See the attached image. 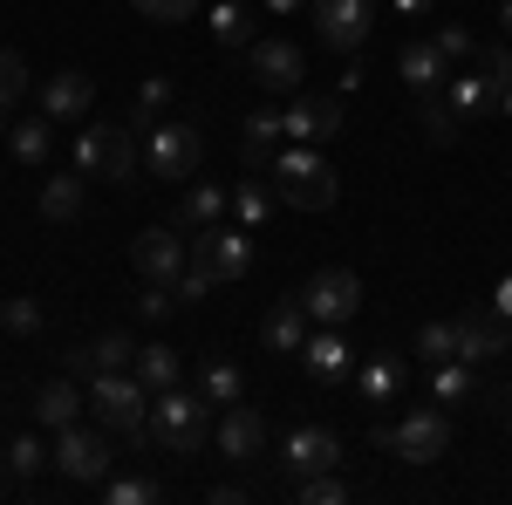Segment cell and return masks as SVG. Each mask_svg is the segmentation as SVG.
I'll return each mask as SVG.
<instances>
[{
	"instance_id": "obj_37",
	"label": "cell",
	"mask_w": 512,
	"mask_h": 505,
	"mask_svg": "<svg viewBox=\"0 0 512 505\" xmlns=\"http://www.w3.org/2000/svg\"><path fill=\"white\" fill-rule=\"evenodd\" d=\"M21 89H28V62H21L14 48H0V110H14Z\"/></svg>"
},
{
	"instance_id": "obj_48",
	"label": "cell",
	"mask_w": 512,
	"mask_h": 505,
	"mask_svg": "<svg viewBox=\"0 0 512 505\" xmlns=\"http://www.w3.org/2000/svg\"><path fill=\"white\" fill-rule=\"evenodd\" d=\"M294 7H301V0H267V14H294Z\"/></svg>"
},
{
	"instance_id": "obj_22",
	"label": "cell",
	"mask_w": 512,
	"mask_h": 505,
	"mask_svg": "<svg viewBox=\"0 0 512 505\" xmlns=\"http://www.w3.org/2000/svg\"><path fill=\"white\" fill-rule=\"evenodd\" d=\"M233 212V192L226 185H192V192L178 198V233H205V226H219Z\"/></svg>"
},
{
	"instance_id": "obj_33",
	"label": "cell",
	"mask_w": 512,
	"mask_h": 505,
	"mask_svg": "<svg viewBox=\"0 0 512 505\" xmlns=\"http://www.w3.org/2000/svg\"><path fill=\"white\" fill-rule=\"evenodd\" d=\"M410 349H417V355H424V362L437 369V362H451V355H458V328H451V321H424Z\"/></svg>"
},
{
	"instance_id": "obj_41",
	"label": "cell",
	"mask_w": 512,
	"mask_h": 505,
	"mask_svg": "<svg viewBox=\"0 0 512 505\" xmlns=\"http://www.w3.org/2000/svg\"><path fill=\"white\" fill-rule=\"evenodd\" d=\"M144 21H192L198 14V0H130Z\"/></svg>"
},
{
	"instance_id": "obj_11",
	"label": "cell",
	"mask_w": 512,
	"mask_h": 505,
	"mask_svg": "<svg viewBox=\"0 0 512 505\" xmlns=\"http://www.w3.org/2000/svg\"><path fill=\"white\" fill-rule=\"evenodd\" d=\"M280 123H287L294 144H328V137H342V96H308V89H294L287 110H280Z\"/></svg>"
},
{
	"instance_id": "obj_4",
	"label": "cell",
	"mask_w": 512,
	"mask_h": 505,
	"mask_svg": "<svg viewBox=\"0 0 512 505\" xmlns=\"http://www.w3.org/2000/svg\"><path fill=\"white\" fill-rule=\"evenodd\" d=\"M76 171L82 178H110V185H130L137 171V151H130V123H89L76 137Z\"/></svg>"
},
{
	"instance_id": "obj_50",
	"label": "cell",
	"mask_w": 512,
	"mask_h": 505,
	"mask_svg": "<svg viewBox=\"0 0 512 505\" xmlns=\"http://www.w3.org/2000/svg\"><path fill=\"white\" fill-rule=\"evenodd\" d=\"M0 130H7V110H0Z\"/></svg>"
},
{
	"instance_id": "obj_1",
	"label": "cell",
	"mask_w": 512,
	"mask_h": 505,
	"mask_svg": "<svg viewBox=\"0 0 512 505\" xmlns=\"http://www.w3.org/2000/svg\"><path fill=\"white\" fill-rule=\"evenodd\" d=\"M151 437H158L171 458H198L205 444H212V403H205V389H158L151 396Z\"/></svg>"
},
{
	"instance_id": "obj_21",
	"label": "cell",
	"mask_w": 512,
	"mask_h": 505,
	"mask_svg": "<svg viewBox=\"0 0 512 505\" xmlns=\"http://www.w3.org/2000/svg\"><path fill=\"white\" fill-rule=\"evenodd\" d=\"M89 103H96V82L82 76V69H62V76H48V89H41V110L55 123H76Z\"/></svg>"
},
{
	"instance_id": "obj_8",
	"label": "cell",
	"mask_w": 512,
	"mask_h": 505,
	"mask_svg": "<svg viewBox=\"0 0 512 505\" xmlns=\"http://www.w3.org/2000/svg\"><path fill=\"white\" fill-rule=\"evenodd\" d=\"M48 465L62 471L69 485H103V478H110V444H103L96 430H76V424H69L62 437H55Z\"/></svg>"
},
{
	"instance_id": "obj_30",
	"label": "cell",
	"mask_w": 512,
	"mask_h": 505,
	"mask_svg": "<svg viewBox=\"0 0 512 505\" xmlns=\"http://www.w3.org/2000/svg\"><path fill=\"white\" fill-rule=\"evenodd\" d=\"M76 178H82V171H55V178L41 185V219L62 226V219H76V212H82V185H76Z\"/></svg>"
},
{
	"instance_id": "obj_29",
	"label": "cell",
	"mask_w": 512,
	"mask_h": 505,
	"mask_svg": "<svg viewBox=\"0 0 512 505\" xmlns=\"http://www.w3.org/2000/svg\"><path fill=\"white\" fill-rule=\"evenodd\" d=\"M48 144H55V117H48V110H41V117H21V123H14V137H7V151L21 157V164H41Z\"/></svg>"
},
{
	"instance_id": "obj_38",
	"label": "cell",
	"mask_w": 512,
	"mask_h": 505,
	"mask_svg": "<svg viewBox=\"0 0 512 505\" xmlns=\"http://www.w3.org/2000/svg\"><path fill=\"white\" fill-rule=\"evenodd\" d=\"M41 465H48V451H41L35 437H14V444H7V471H14V478H35Z\"/></svg>"
},
{
	"instance_id": "obj_6",
	"label": "cell",
	"mask_w": 512,
	"mask_h": 505,
	"mask_svg": "<svg viewBox=\"0 0 512 505\" xmlns=\"http://www.w3.org/2000/svg\"><path fill=\"white\" fill-rule=\"evenodd\" d=\"M301 308L315 314V328H342L355 308H362V280L349 267H321L308 287H301Z\"/></svg>"
},
{
	"instance_id": "obj_3",
	"label": "cell",
	"mask_w": 512,
	"mask_h": 505,
	"mask_svg": "<svg viewBox=\"0 0 512 505\" xmlns=\"http://www.w3.org/2000/svg\"><path fill=\"white\" fill-rule=\"evenodd\" d=\"M274 185H280V198H287L294 212H328V205L342 198L335 164H328L321 151H308V144H287V151L274 157Z\"/></svg>"
},
{
	"instance_id": "obj_26",
	"label": "cell",
	"mask_w": 512,
	"mask_h": 505,
	"mask_svg": "<svg viewBox=\"0 0 512 505\" xmlns=\"http://www.w3.org/2000/svg\"><path fill=\"white\" fill-rule=\"evenodd\" d=\"M280 212V192L274 185H260V178H239V192H233V219L246 226V233H260L267 219Z\"/></svg>"
},
{
	"instance_id": "obj_28",
	"label": "cell",
	"mask_w": 512,
	"mask_h": 505,
	"mask_svg": "<svg viewBox=\"0 0 512 505\" xmlns=\"http://www.w3.org/2000/svg\"><path fill=\"white\" fill-rule=\"evenodd\" d=\"M76 410H82L76 383H41V389H35V417H41L48 430H69V424H76Z\"/></svg>"
},
{
	"instance_id": "obj_18",
	"label": "cell",
	"mask_w": 512,
	"mask_h": 505,
	"mask_svg": "<svg viewBox=\"0 0 512 505\" xmlns=\"http://www.w3.org/2000/svg\"><path fill=\"white\" fill-rule=\"evenodd\" d=\"M212 437H219V451H226L233 465H246V458L267 451V424H260V410H246V403H233V410L212 424Z\"/></svg>"
},
{
	"instance_id": "obj_44",
	"label": "cell",
	"mask_w": 512,
	"mask_h": 505,
	"mask_svg": "<svg viewBox=\"0 0 512 505\" xmlns=\"http://www.w3.org/2000/svg\"><path fill=\"white\" fill-rule=\"evenodd\" d=\"M212 287H219V280H212L205 267H185V273H178V301H185V308H192V301H205Z\"/></svg>"
},
{
	"instance_id": "obj_15",
	"label": "cell",
	"mask_w": 512,
	"mask_h": 505,
	"mask_svg": "<svg viewBox=\"0 0 512 505\" xmlns=\"http://www.w3.org/2000/svg\"><path fill=\"white\" fill-rule=\"evenodd\" d=\"M301 369H308V383H315V389L349 383V369H355L349 335H342V328H315V335L301 342Z\"/></svg>"
},
{
	"instance_id": "obj_10",
	"label": "cell",
	"mask_w": 512,
	"mask_h": 505,
	"mask_svg": "<svg viewBox=\"0 0 512 505\" xmlns=\"http://www.w3.org/2000/svg\"><path fill=\"white\" fill-rule=\"evenodd\" d=\"M246 76L260 82L267 96H294L301 76H308V62H301L294 41H253V48H246Z\"/></svg>"
},
{
	"instance_id": "obj_49",
	"label": "cell",
	"mask_w": 512,
	"mask_h": 505,
	"mask_svg": "<svg viewBox=\"0 0 512 505\" xmlns=\"http://www.w3.org/2000/svg\"><path fill=\"white\" fill-rule=\"evenodd\" d=\"M499 21H506V35H512V0H506V7H499Z\"/></svg>"
},
{
	"instance_id": "obj_47",
	"label": "cell",
	"mask_w": 512,
	"mask_h": 505,
	"mask_svg": "<svg viewBox=\"0 0 512 505\" xmlns=\"http://www.w3.org/2000/svg\"><path fill=\"white\" fill-rule=\"evenodd\" d=\"M396 14H431V0H396Z\"/></svg>"
},
{
	"instance_id": "obj_17",
	"label": "cell",
	"mask_w": 512,
	"mask_h": 505,
	"mask_svg": "<svg viewBox=\"0 0 512 505\" xmlns=\"http://www.w3.org/2000/svg\"><path fill=\"white\" fill-rule=\"evenodd\" d=\"M315 335V314L301 308V294H287V301H274L267 308V321H260V342L274 355H301V342Z\"/></svg>"
},
{
	"instance_id": "obj_45",
	"label": "cell",
	"mask_w": 512,
	"mask_h": 505,
	"mask_svg": "<svg viewBox=\"0 0 512 505\" xmlns=\"http://www.w3.org/2000/svg\"><path fill=\"white\" fill-rule=\"evenodd\" d=\"M171 308H178V287H158V280H151V294L137 301V314H144V321H164Z\"/></svg>"
},
{
	"instance_id": "obj_42",
	"label": "cell",
	"mask_w": 512,
	"mask_h": 505,
	"mask_svg": "<svg viewBox=\"0 0 512 505\" xmlns=\"http://www.w3.org/2000/svg\"><path fill=\"white\" fill-rule=\"evenodd\" d=\"M437 55H444V62H451V69H458V62H465V55H472V35H465V28H458V21H444V28H437Z\"/></svg>"
},
{
	"instance_id": "obj_9",
	"label": "cell",
	"mask_w": 512,
	"mask_h": 505,
	"mask_svg": "<svg viewBox=\"0 0 512 505\" xmlns=\"http://www.w3.org/2000/svg\"><path fill=\"white\" fill-rule=\"evenodd\" d=\"M198 157H205V144H198L192 123H151V171L164 185H185L198 171Z\"/></svg>"
},
{
	"instance_id": "obj_31",
	"label": "cell",
	"mask_w": 512,
	"mask_h": 505,
	"mask_svg": "<svg viewBox=\"0 0 512 505\" xmlns=\"http://www.w3.org/2000/svg\"><path fill=\"white\" fill-rule=\"evenodd\" d=\"M137 383L151 389V396H158V389H171V383H178V349L144 342V349H137Z\"/></svg>"
},
{
	"instance_id": "obj_5",
	"label": "cell",
	"mask_w": 512,
	"mask_h": 505,
	"mask_svg": "<svg viewBox=\"0 0 512 505\" xmlns=\"http://www.w3.org/2000/svg\"><path fill=\"white\" fill-rule=\"evenodd\" d=\"M383 451H396L403 465H437L444 451H451V417L437 410V403H424V410H410L403 424H390V444Z\"/></svg>"
},
{
	"instance_id": "obj_32",
	"label": "cell",
	"mask_w": 512,
	"mask_h": 505,
	"mask_svg": "<svg viewBox=\"0 0 512 505\" xmlns=\"http://www.w3.org/2000/svg\"><path fill=\"white\" fill-rule=\"evenodd\" d=\"M212 41H219V48H253V21H246V7H239V0L212 7Z\"/></svg>"
},
{
	"instance_id": "obj_20",
	"label": "cell",
	"mask_w": 512,
	"mask_h": 505,
	"mask_svg": "<svg viewBox=\"0 0 512 505\" xmlns=\"http://www.w3.org/2000/svg\"><path fill=\"white\" fill-rule=\"evenodd\" d=\"M396 76H403V89H417V96H431L437 82L451 76V62L437 55V41H403V48H396Z\"/></svg>"
},
{
	"instance_id": "obj_43",
	"label": "cell",
	"mask_w": 512,
	"mask_h": 505,
	"mask_svg": "<svg viewBox=\"0 0 512 505\" xmlns=\"http://www.w3.org/2000/svg\"><path fill=\"white\" fill-rule=\"evenodd\" d=\"M485 82L499 89V110H506V89H512V55L506 48H485Z\"/></svg>"
},
{
	"instance_id": "obj_46",
	"label": "cell",
	"mask_w": 512,
	"mask_h": 505,
	"mask_svg": "<svg viewBox=\"0 0 512 505\" xmlns=\"http://www.w3.org/2000/svg\"><path fill=\"white\" fill-rule=\"evenodd\" d=\"M492 308H499V314H506V321H512V273H506V280H499V294H492Z\"/></svg>"
},
{
	"instance_id": "obj_24",
	"label": "cell",
	"mask_w": 512,
	"mask_h": 505,
	"mask_svg": "<svg viewBox=\"0 0 512 505\" xmlns=\"http://www.w3.org/2000/svg\"><path fill=\"white\" fill-rule=\"evenodd\" d=\"M396 389H403V362H396V355H369V362L355 369V396H362V403H396Z\"/></svg>"
},
{
	"instance_id": "obj_14",
	"label": "cell",
	"mask_w": 512,
	"mask_h": 505,
	"mask_svg": "<svg viewBox=\"0 0 512 505\" xmlns=\"http://www.w3.org/2000/svg\"><path fill=\"white\" fill-rule=\"evenodd\" d=\"M280 465H287V478H315V471H335L342 465V437L321 424H301L287 430V444H280Z\"/></svg>"
},
{
	"instance_id": "obj_34",
	"label": "cell",
	"mask_w": 512,
	"mask_h": 505,
	"mask_svg": "<svg viewBox=\"0 0 512 505\" xmlns=\"http://www.w3.org/2000/svg\"><path fill=\"white\" fill-rule=\"evenodd\" d=\"M294 499H301V505H342V499H349V485H342L335 471H315V478H294Z\"/></svg>"
},
{
	"instance_id": "obj_25",
	"label": "cell",
	"mask_w": 512,
	"mask_h": 505,
	"mask_svg": "<svg viewBox=\"0 0 512 505\" xmlns=\"http://www.w3.org/2000/svg\"><path fill=\"white\" fill-rule=\"evenodd\" d=\"M198 389H205V403H212V410H233L239 396H246V376H239V362L212 355V362L198 369Z\"/></svg>"
},
{
	"instance_id": "obj_16",
	"label": "cell",
	"mask_w": 512,
	"mask_h": 505,
	"mask_svg": "<svg viewBox=\"0 0 512 505\" xmlns=\"http://www.w3.org/2000/svg\"><path fill=\"white\" fill-rule=\"evenodd\" d=\"M451 328H458V355H465V362H492V355L512 349V321L499 308L492 314H458Z\"/></svg>"
},
{
	"instance_id": "obj_27",
	"label": "cell",
	"mask_w": 512,
	"mask_h": 505,
	"mask_svg": "<svg viewBox=\"0 0 512 505\" xmlns=\"http://www.w3.org/2000/svg\"><path fill=\"white\" fill-rule=\"evenodd\" d=\"M417 123H424V137H431V144H458V130H465L444 89H431V96H417Z\"/></svg>"
},
{
	"instance_id": "obj_35",
	"label": "cell",
	"mask_w": 512,
	"mask_h": 505,
	"mask_svg": "<svg viewBox=\"0 0 512 505\" xmlns=\"http://www.w3.org/2000/svg\"><path fill=\"white\" fill-rule=\"evenodd\" d=\"M164 103H171V82H164V76H144V89H137V110H130V130H151Z\"/></svg>"
},
{
	"instance_id": "obj_2",
	"label": "cell",
	"mask_w": 512,
	"mask_h": 505,
	"mask_svg": "<svg viewBox=\"0 0 512 505\" xmlns=\"http://www.w3.org/2000/svg\"><path fill=\"white\" fill-rule=\"evenodd\" d=\"M89 410L117 437H144L151 430V389L137 383V369H96L89 376Z\"/></svg>"
},
{
	"instance_id": "obj_40",
	"label": "cell",
	"mask_w": 512,
	"mask_h": 505,
	"mask_svg": "<svg viewBox=\"0 0 512 505\" xmlns=\"http://www.w3.org/2000/svg\"><path fill=\"white\" fill-rule=\"evenodd\" d=\"M103 492H110L117 505H151V499H158L151 478H103Z\"/></svg>"
},
{
	"instance_id": "obj_12",
	"label": "cell",
	"mask_w": 512,
	"mask_h": 505,
	"mask_svg": "<svg viewBox=\"0 0 512 505\" xmlns=\"http://www.w3.org/2000/svg\"><path fill=\"white\" fill-rule=\"evenodd\" d=\"M315 28L335 55H355L369 41V28H376V7L369 0H315Z\"/></svg>"
},
{
	"instance_id": "obj_39",
	"label": "cell",
	"mask_w": 512,
	"mask_h": 505,
	"mask_svg": "<svg viewBox=\"0 0 512 505\" xmlns=\"http://www.w3.org/2000/svg\"><path fill=\"white\" fill-rule=\"evenodd\" d=\"M0 328H14V335H41V308L28 294H14L7 308H0Z\"/></svg>"
},
{
	"instance_id": "obj_23",
	"label": "cell",
	"mask_w": 512,
	"mask_h": 505,
	"mask_svg": "<svg viewBox=\"0 0 512 505\" xmlns=\"http://www.w3.org/2000/svg\"><path fill=\"white\" fill-rule=\"evenodd\" d=\"M444 96H451V110H458V123H465V130H472V123H485V117H499V89H492L485 76H451V89H444Z\"/></svg>"
},
{
	"instance_id": "obj_7",
	"label": "cell",
	"mask_w": 512,
	"mask_h": 505,
	"mask_svg": "<svg viewBox=\"0 0 512 505\" xmlns=\"http://www.w3.org/2000/svg\"><path fill=\"white\" fill-rule=\"evenodd\" d=\"M192 267H205L212 280H246V267H253L246 226H205V233H192Z\"/></svg>"
},
{
	"instance_id": "obj_19",
	"label": "cell",
	"mask_w": 512,
	"mask_h": 505,
	"mask_svg": "<svg viewBox=\"0 0 512 505\" xmlns=\"http://www.w3.org/2000/svg\"><path fill=\"white\" fill-rule=\"evenodd\" d=\"M96 369H137V342H130V335H96V342L69 349V376L89 383Z\"/></svg>"
},
{
	"instance_id": "obj_36",
	"label": "cell",
	"mask_w": 512,
	"mask_h": 505,
	"mask_svg": "<svg viewBox=\"0 0 512 505\" xmlns=\"http://www.w3.org/2000/svg\"><path fill=\"white\" fill-rule=\"evenodd\" d=\"M472 369H465V355H451V362H437V403H465L472 396Z\"/></svg>"
},
{
	"instance_id": "obj_13",
	"label": "cell",
	"mask_w": 512,
	"mask_h": 505,
	"mask_svg": "<svg viewBox=\"0 0 512 505\" xmlns=\"http://www.w3.org/2000/svg\"><path fill=\"white\" fill-rule=\"evenodd\" d=\"M185 246L192 239H178V226H151V233L130 239V260L144 280H158V287H178V273H185Z\"/></svg>"
},
{
	"instance_id": "obj_51",
	"label": "cell",
	"mask_w": 512,
	"mask_h": 505,
	"mask_svg": "<svg viewBox=\"0 0 512 505\" xmlns=\"http://www.w3.org/2000/svg\"><path fill=\"white\" fill-rule=\"evenodd\" d=\"M506 110H512V89H506Z\"/></svg>"
}]
</instances>
